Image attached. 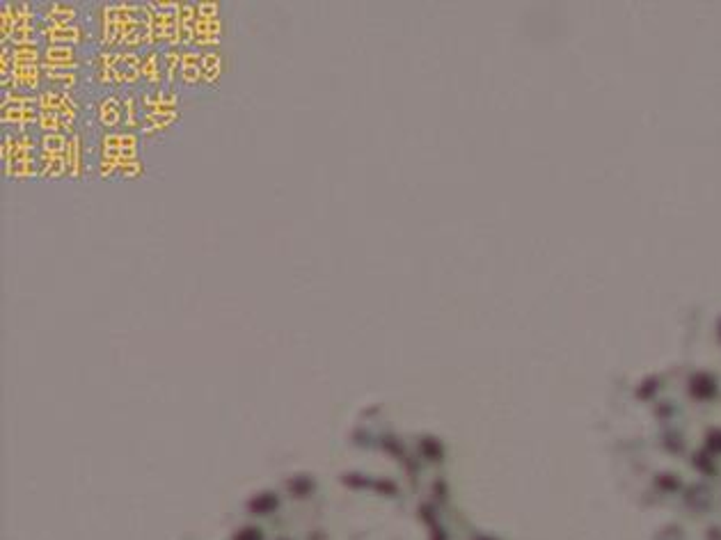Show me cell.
<instances>
[{
  "instance_id": "obj_1",
  "label": "cell",
  "mask_w": 721,
  "mask_h": 540,
  "mask_svg": "<svg viewBox=\"0 0 721 540\" xmlns=\"http://www.w3.org/2000/svg\"><path fill=\"white\" fill-rule=\"evenodd\" d=\"M236 540H261V538H259V534H257V531H252V529H248V531H243V534H241L239 538H236Z\"/></svg>"
}]
</instances>
